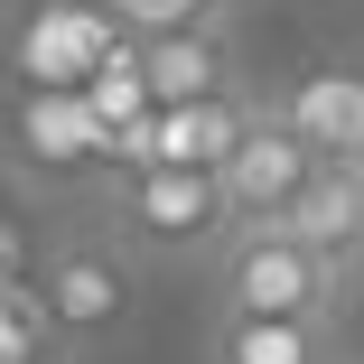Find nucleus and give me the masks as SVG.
Returning <instances> with one entry per match:
<instances>
[{
    "mask_svg": "<svg viewBox=\"0 0 364 364\" xmlns=\"http://www.w3.org/2000/svg\"><path fill=\"white\" fill-rule=\"evenodd\" d=\"M271 122L299 131L318 159H364V65H309V75L262 85Z\"/></svg>",
    "mask_w": 364,
    "mask_h": 364,
    "instance_id": "6",
    "label": "nucleus"
},
{
    "mask_svg": "<svg viewBox=\"0 0 364 364\" xmlns=\"http://www.w3.org/2000/svg\"><path fill=\"white\" fill-rule=\"evenodd\" d=\"M140 56V85H150V112L205 103V94H234L243 65H234V28H187V38H150L131 47Z\"/></svg>",
    "mask_w": 364,
    "mask_h": 364,
    "instance_id": "7",
    "label": "nucleus"
},
{
    "mask_svg": "<svg viewBox=\"0 0 364 364\" xmlns=\"http://www.w3.org/2000/svg\"><path fill=\"white\" fill-rule=\"evenodd\" d=\"M10 19H19V0H0V28H10Z\"/></svg>",
    "mask_w": 364,
    "mask_h": 364,
    "instance_id": "11",
    "label": "nucleus"
},
{
    "mask_svg": "<svg viewBox=\"0 0 364 364\" xmlns=\"http://www.w3.org/2000/svg\"><path fill=\"white\" fill-rule=\"evenodd\" d=\"M205 289H215V318H318V327H346V299H355V280L289 225L234 234L205 262Z\"/></svg>",
    "mask_w": 364,
    "mask_h": 364,
    "instance_id": "1",
    "label": "nucleus"
},
{
    "mask_svg": "<svg viewBox=\"0 0 364 364\" xmlns=\"http://www.w3.org/2000/svg\"><path fill=\"white\" fill-rule=\"evenodd\" d=\"M262 131V85H234V94H205V103H178V112H150L140 131H122L112 140V159H122V178L131 168H225L243 140Z\"/></svg>",
    "mask_w": 364,
    "mask_h": 364,
    "instance_id": "4",
    "label": "nucleus"
},
{
    "mask_svg": "<svg viewBox=\"0 0 364 364\" xmlns=\"http://www.w3.org/2000/svg\"><path fill=\"white\" fill-rule=\"evenodd\" d=\"M346 364H355V355H346Z\"/></svg>",
    "mask_w": 364,
    "mask_h": 364,
    "instance_id": "12",
    "label": "nucleus"
},
{
    "mask_svg": "<svg viewBox=\"0 0 364 364\" xmlns=\"http://www.w3.org/2000/svg\"><path fill=\"white\" fill-rule=\"evenodd\" d=\"M289 234L318 243L346 280H364V159H327L318 187L299 196V215H289Z\"/></svg>",
    "mask_w": 364,
    "mask_h": 364,
    "instance_id": "8",
    "label": "nucleus"
},
{
    "mask_svg": "<svg viewBox=\"0 0 364 364\" xmlns=\"http://www.w3.org/2000/svg\"><path fill=\"white\" fill-rule=\"evenodd\" d=\"M318 150L299 131H280L271 122V103H262V131L243 140V150L225 159V205H234V234H271V225H289L299 215V196L318 187Z\"/></svg>",
    "mask_w": 364,
    "mask_h": 364,
    "instance_id": "5",
    "label": "nucleus"
},
{
    "mask_svg": "<svg viewBox=\"0 0 364 364\" xmlns=\"http://www.w3.org/2000/svg\"><path fill=\"white\" fill-rule=\"evenodd\" d=\"M38 309L56 346H103L131 318V243L122 225H65L38 262Z\"/></svg>",
    "mask_w": 364,
    "mask_h": 364,
    "instance_id": "3",
    "label": "nucleus"
},
{
    "mask_svg": "<svg viewBox=\"0 0 364 364\" xmlns=\"http://www.w3.org/2000/svg\"><path fill=\"white\" fill-rule=\"evenodd\" d=\"M205 364H346V336L318 318H205Z\"/></svg>",
    "mask_w": 364,
    "mask_h": 364,
    "instance_id": "9",
    "label": "nucleus"
},
{
    "mask_svg": "<svg viewBox=\"0 0 364 364\" xmlns=\"http://www.w3.org/2000/svg\"><path fill=\"white\" fill-rule=\"evenodd\" d=\"M94 10H103L131 47H150V38H187V28H234L243 0H94Z\"/></svg>",
    "mask_w": 364,
    "mask_h": 364,
    "instance_id": "10",
    "label": "nucleus"
},
{
    "mask_svg": "<svg viewBox=\"0 0 364 364\" xmlns=\"http://www.w3.org/2000/svg\"><path fill=\"white\" fill-rule=\"evenodd\" d=\"M112 225L131 252L159 262H215L234 243V205H225V168H131L112 187Z\"/></svg>",
    "mask_w": 364,
    "mask_h": 364,
    "instance_id": "2",
    "label": "nucleus"
}]
</instances>
